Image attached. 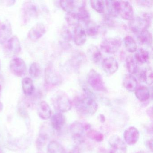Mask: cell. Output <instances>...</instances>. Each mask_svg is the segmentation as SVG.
I'll return each mask as SVG.
<instances>
[{"instance_id":"cell-1","label":"cell","mask_w":153,"mask_h":153,"mask_svg":"<svg viewBox=\"0 0 153 153\" xmlns=\"http://www.w3.org/2000/svg\"><path fill=\"white\" fill-rule=\"evenodd\" d=\"M75 104L78 111L83 115H93L98 109L97 103L89 94L77 97L75 100Z\"/></svg>"},{"instance_id":"cell-2","label":"cell","mask_w":153,"mask_h":153,"mask_svg":"<svg viewBox=\"0 0 153 153\" xmlns=\"http://www.w3.org/2000/svg\"><path fill=\"white\" fill-rule=\"evenodd\" d=\"M52 102L56 111L61 113L68 111L72 107V104L68 96L62 91H58L53 95Z\"/></svg>"},{"instance_id":"cell-3","label":"cell","mask_w":153,"mask_h":153,"mask_svg":"<svg viewBox=\"0 0 153 153\" xmlns=\"http://www.w3.org/2000/svg\"><path fill=\"white\" fill-rule=\"evenodd\" d=\"M151 23V17L149 14L144 13L138 16L133 18L131 20L129 26L131 31L138 33L147 30Z\"/></svg>"},{"instance_id":"cell-4","label":"cell","mask_w":153,"mask_h":153,"mask_svg":"<svg viewBox=\"0 0 153 153\" xmlns=\"http://www.w3.org/2000/svg\"><path fill=\"white\" fill-rule=\"evenodd\" d=\"M86 80L88 85L95 90L98 92H105L106 88L102 76L94 69L88 73Z\"/></svg>"},{"instance_id":"cell-5","label":"cell","mask_w":153,"mask_h":153,"mask_svg":"<svg viewBox=\"0 0 153 153\" xmlns=\"http://www.w3.org/2000/svg\"><path fill=\"white\" fill-rule=\"evenodd\" d=\"M122 42L119 37L106 38L101 42V48L102 51L109 54L117 52L121 46Z\"/></svg>"},{"instance_id":"cell-6","label":"cell","mask_w":153,"mask_h":153,"mask_svg":"<svg viewBox=\"0 0 153 153\" xmlns=\"http://www.w3.org/2000/svg\"><path fill=\"white\" fill-rule=\"evenodd\" d=\"M71 134L76 143L80 144L85 140V129L84 125L78 122H75L70 127Z\"/></svg>"},{"instance_id":"cell-7","label":"cell","mask_w":153,"mask_h":153,"mask_svg":"<svg viewBox=\"0 0 153 153\" xmlns=\"http://www.w3.org/2000/svg\"><path fill=\"white\" fill-rule=\"evenodd\" d=\"M10 68L12 74L17 77L25 76L27 72L26 64L21 58L12 59L10 63Z\"/></svg>"},{"instance_id":"cell-8","label":"cell","mask_w":153,"mask_h":153,"mask_svg":"<svg viewBox=\"0 0 153 153\" xmlns=\"http://www.w3.org/2000/svg\"><path fill=\"white\" fill-rule=\"evenodd\" d=\"M118 12L125 20H131L134 18L133 7L129 1H118Z\"/></svg>"},{"instance_id":"cell-9","label":"cell","mask_w":153,"mask_h":153,"mask_svg":"<svg viewBox=\"0 0 153 153\" xmlns=\"http://www.w3.org/2000/svg\"><path fill=\"white\" fill-rule=\"evenodd\" d=\"M109 142L112 149V150L114 153H127L126 143L119 136L116 135L111 136L110 138Z\"/></svg>"},{"instance_id":"cell-10","label":"cell","mask_w":153,"mask_h":153,"mask_svg":"<svg viewBox=\"0 0 153 153\" xmlns=\"http://www.w3.org/2000/svg\"><path fill=\"white\" fill-rule=\"evenodd\" d=\"M6 47L7 52L11 56H16L21 52V44L16 36H14L10 38L7 42Z\"/></svg>"},{"instance_id":"cell-11","label":"cell","mask_w":153,"mask_h":153,"mask_svg":"<svg viewBox=\"0 0 153 153\" xmlns=\"http://www.w3.org/2000/svg\"><path fill=\"white\" fill-rule=\"evenodd\" d=\"M46 33L45 26L42 23H38L33 27L28 32L27 36L32 41L39 40Z\"/></svg>"},{"instance_id":"cell-12","label":"cell","mask_w":153,"mask_h":153,"mask_svg":"<svg viewBox=\"0 0 153 153\" xmlns=\"http://www.w3.org/2000/svg\"><path fill=\"white\" fill-rule=\"evenodd\" d=\"M12 34L11 24L7 21L1 22L0 24V43L7 42L11 37Z\"/></svg>"},{"instance_id":"cell-13","label":"cell","mask_w":153,"mask_h":153,"mask_svg":"<svg viewBox=\"0 0 153 153\" xmlns=\"http://www.w3.org/2000/svg\"><path fill=\"white\" fill-rule=\"evenodd\" d=\"M104 71L109 75H112L119 69L118 62L113 57H109L104 59L102 63Z\"/></svg>"},{"instance_id":"cell-14","label":"cell","mask_w":153,"mask_h":153,"mask_svg":"<svg viewBox=\"0 0 153 153\" xmlns=\"http://www.w3.org/2000/svg\"><path fill=\"white\" fill-rule=\"evenodd\" d=\"M124 138L128 145H134L137 142L139 138V131L134 127L128 128L124 131Z\"/></svg>"},{"instance_id":"cell-15","label":"cell","mask_w":153,"mask_h":153,"mask_svg":"<svg viewBox=\"0 0 153 153\" xmlns=\"http://www.w3.org/2000/svg\"><path fill=\"white\" fill-rule=\"evenodd\" d=\"M22 12L25 21L36 16L37 15V7L32 1H27L23 5Z\"/></svg>"},{"instance_id":"cell-16","label":"cell","mask_w":153,"mask_h":153,"mask_svg":"<svg viewBox=\"0 0 153 153\" xmlns=\"http://www.w3.org/2000/svg\"><path fill=\"white\" fill-rule=\"evenodd\" d=\"M45 80L47 84L57 85L61 82V78L52 67L49 66L45 70Z\"/></svg>"},{"instance_id":"cell-17","label":"cell","mask_w":153,"mask_h":153,"mask_svg":"<svg viewBox=\"0 0 153 153\" xmlns=\"http://www.w3.org/2000/svg\"><path fill=\"white\" fill-rule=\"evenodd\" d=\"M74 40L76 45L78 46H82L86 42L87 34L85 29L79 25L75 27Z\"/></svg>"},{"instance_id":"cell-18","label":"cell","mask_w":153,"mask_h":153,"mask_svg":"<svg viewBox=\"0 0 153 153\" xmlns=\"http://www.w3.org/2000/svg\"><path fill=\"white\" fill-rule=\"evenodd\" d=\"M66 122L65 116L61 113H56L51 118V123L55 130L60 131L64 126Z\"/></svg>"},{"instance_id":"cell-19","label":"cell","mask_w":153,"mask_h":153,"mask_svg":"<svg viewBox=\"0 0 153 153\" xmlns=\"http://www.w3.org/2000/svg\"><path fill=\"white\" fill-rule=\"evenodd\" d=\"M123 85L128 91L134 92L138 88L137 80L131 74H127L123 79Z\"/></svg>"},{"instance_id":"cell-20","label":"cell","mask_w":153,"mask_h":153,"mask_svg":"<svg viewBox=\"0 0 153 153\" xmlns=\"http://www.w3.org/2000/svg\"><path fill=\"white\" fill-rule=\"evenodd\" d=\"M79 7L85 6V1H60V5L62 8L65 12L68 13L73 12L74 9L77 5Z\"/></svg>"},{"instance_id":"cell-21","label":"cell","mask_w":153,"mask_h":153,"mask_svg":"<svg viewBox=\"0 0 153 153\" xmlns=\"http://www.w3.org/2000/svg\"><path fill=\"white\" fill-rule=\"evenodd\" d=\"M37 112L40 118L42 120H48L51 116V110L45 101H42L39 104Z\"/></svg>"},{"instance_id":"cell-22","label":"cell","mask_w":153,"mask_h":153,"mask_svg":"<svg viewBox=\"0 0 153 153\" xmlns=\"http://www.w3.org/2000/svg\"><path fill=\"white\" fill-rule=\"evenodd\" d=\"M87 53L90 60L94 63H98L102 59V53L98 47L95 45H92L89 46Z\"/></svg>"},{"instance_id":"cell-23","label":"cell","mask_w":153,"mask_h":153,"mask_svg":"<svg viewBox=\"0 0 153 153\" xmlns=\"http://www.w3.org/2000/svg\"><path fill=\"white\" fill-rule=\"evenodd\" d=\"M135 95L140 102H146L150 97V92L146 87L140 86L135 91Z\"/></svg>"},{"instance_id":"cell-24","label":"cell","mask_w":153,"mask_h":153,"mask_svg":"<svg viewBox=\"0 0 153 153\" xmlns=\"http://www.w3.org/2000/svg\"><path fill=\"white\" fill-rule=\"evenodd\" d=\"M22 89L24 94L27 96L33 94L35 90L33 82L31 78L25 77L22 81Z\"/></svg>"},{"instance_id":"cell-25","label":"cell","mask_w":153,"mask_h":153,"mask_svg":"<svg viewBox=\"0 0 153 153\" xmlns=\"http://www.w3.org/2000/svg\"><path fill=\"white\" fill-rule=\"evenodd\" d=\"M48 153H67L64 147L58 141L53 140L48 144Z\"/></svg>"},{"instance_id":"cell-26","label":"cell","mask_w":153,"mask_h":153,"mask_svg":"<svg viewBox=\"0 0 153 153\" xmlns=\"http://www.w3.org/2000/svg\"><path fill=\"white\" fill-rule=\"evenodd\" d=\"M137 39L140 44L149 45L152 43V35L148 30H145L138 33Z\"/></svg>"},{"instance_id":"cell-27","label":"cell","mask_w":153,"mask_h":153,"mask_svg":"<svg viewBox=\"0 0 153 153\" xmlns=\"http://www.w3.org/2000/svg\"><path fill=\"white\" fill-rule=\"evenodd\" d=\"M123 42L125 48L129 52L133 53L137 51V45L135 40L131 36H126L124 37Z\"/></svg>"},{"instance_id":"cell-28","label":"cell","mask_w":153,"mask_h":153,"mask_svg":"<svg viewBox=\"0 0 153 153\" xmlns=\"http://www.w3.org/2000/svg\"><path fill=\"white\" fill-rule=\"evenodd\" d=\"M140 78L142 81L146 82L147 85H150L153 84V71L150 68L143 71L140 74Z\"/></svg>"},{"instance_id":"cell-29","label":"cell","mask_w":153,"mask_h":153,"mask_svg":"<svg viewBox=\"0 0 153 153\" xmlns=\"http://www.w3.org/2000/svg\"><path fill=\"white\" fill-rule=\"evenodd\" d=\"M86 33L89 36H94L97 35L99 31V26L93 21H89L85 24Z\"/></svg>"},{"instance_id":"cell-30","label":"cell","mask_w":153,"mask_h":153,"mask_svg":"<svg viewBox=\"0 0 153 153\" xmlns=\"http://www.w3.org/2000/svg\"><path fill=\"white\" fill-rule=\"evenodd\" d=\"M86 131L87 136L91 139L98 142H102L103 140V135L100 131L91 129V128L88 129Z\"/></svg>"},{"instance_id":"cell-31","label":"cell","mask_w":153,"mask_h":153,"mask_svg":"<svg viewBox=\"0 0 153 153\" xmlns=\"http://www.w3.org/2000/svg\"><path fill=\"white\" fill-rule=\"evenodd\" d=\"M105 4L108 9L109 14L113 17H116L119 15L118 12V1H107Z\"/></svg>"},{"instance_id":"cell-32","label":"cell","mask_w":153,"mask_h":153,"mask_svg":"<svg viewBox=\"0 0 153 153\" xmlns=\"http://www.w3.org/2000/svg\"><path fill=\"white\" fill-rule=\"evenodd\" d=\"M126 62L127 69L130 74L132 75L137 72L138 71L137 65L132 56L129 55L126 58Z\"/></svg>"},{"instance_id":"cell-33","label":"cell","mask_w":153,"mask_h":153,"mask_svg":"<svg viewBox=\"0 0 153 153\" xmlns=\"http://www.w3.org/2000/svg\"><path fill=\"white\" fill-rule=\"evenodd\" d=\"M65 19L68 25L75 27L79 25V20L76 13L70 12L67 13L65 17Z\"/></svg>"},{"instance_id":"cell-34","label":"cell","mask_w":153,"mask_h":153,"mask_svg":"<svg viewBox=\"0 0 153 153\" xmlns=\"http://www.w3.org/2000/svg\"><path fill=\"white\" fill-rule=\"evenodd\" d=\"M29 72L32 77L34 78L39 77L42 74V67L38 63L33 62L30 65Z\"/></svg>"},{"instance_id":"cell-35","label":"cell","mask_w":153,"mask_h":153,"mask_svg":"<svg viewBox=\"0 0 153 153\" xmlns=\"http://www.w3.org/2000/svg\"><path fill=\"white\" fill-rule=\"evenodd\" d=\"M76 14L79 19V21H83L85 24H86L87 22L90 21V14L86 9L85 6L79 8L77 13Z\"/></svg>"},{"instance_id":"cell-36","label":"cell","mask_w":153,"mask_h":153,"mask_svg":"<svg viewBox=\"0 0 153 153\" xmlns=\"http://www.w3.org/2000/svg\"><path fill=\"white\" fill-rule=\"evenodd\" d=\"M136 60L141 63H145L149 59V53L144 49H140L135 54Z\"/></svg>"},{"instance_id":"cell-37","label":"cell","mask_w":153,"mask_h":153,"mask_svg":"<svg viewBox=\"0 0 153 153\" xmlns=\"http://www.w3.org/2000/svg\"><path fill=\"white\" fill-rule=\"evenodd\" d=\"M90 4L92 8L94 9L98 13L102 14L104 12L105 5V1H100V0L91 1Z\"/></svg>"},{"instance_id":"cell-38","label":"cell","mask_w":153,"mask_h":153,"mask_svg":"<svg viewBox=\"0 0 153 153\" xmlns=\"http://www.w3.org/2000/svg\"><path fill=\"white\" fill-rule=\"evenodd\" d=\"M46 139L47 138H46V137L45 135H41L39 136L38 139H37V142H36L38 147H39L40 148L42 147L45 144Z\"/></svg>"},{"instance_id":"cell-39","label":"cell","mask_w":153,"mask_h":153,"mask_svg":"<svg viewBox=\"0 0 153 153\" xmlns=\"http://www.w3.org/2000/svg\"><path fill=\"white\" fill-rule=\"evenodd\" d=\"M139 4H140L142 6H146V7H151L152 6L153 1H137Z\"/></svg>"},{"instance_id":"cell-40","label":"cell","mask_w":153,"mask_h":153,"mask_svg":"<svg viewBox=\"0 0 153 153\" xmlns=\"http://www.w3.org/2000/svg\"><path fill=\"white\" fill-rule=\"evenodd\" d=\"M146 145L151 150V151H152V150H153V140L152 139L146 141Z\"/></svg>"},{"instance_id":"cell-41","label":"cell","mask_w":153,"mask_h":153,"mask_svg":"<svg viewBox=\"0 0 153 153\" xmlns=\"http://www.w3.org/2000/svg\"><path fill=\"white\" fill-rule=\"evenodd\" d=\"M69 153H81L80 150L78 147L75 146L73 147L70 151Z\"/></svg>"},{"instance_id":"cell-42","label":"cell","mask_w":153,"mask_h":153,"mask_svg":"<svg viewBox=\"0 0 153 153\" xmlns=\"http://www.w3.org/2000/svg\"><path fill=\"white\" fill-rule=\"evenodd\" d=\"M1 2H4L5 5H7V6H11L14 5L16 3L15 1H2Z\"/></svg>"},{"instance_id":"cell-43","label":"cell","mask_w":153,"mask_h":153,"mask_svg":"<svg viewBox=\"0 0 153 153\" xmlns=\"http://www.w3.org/2000/svg\"><path fill=\"white\" fill-rule=\"evenodd\" d=\"M99 120H100V122L102 123H104L105 122V120H106L105 116L103 114H99Z\"/></svg>"},{"instance_id":"cell-44","label":"cell","mask_w":153,"mask_h":153,"mask_svg":"<svg viewBox=\"0 0 153 153\" xmlns=\"http://www.w3.org/2000/svg\"><path fill=\"white\" fill-rule=\"evenodd\" d=\"M147 113V114H148L149 117L152 118V116H153V109H152V107H150L148 109Z\"/></svg>"},{"instance_id":"cell-45","label":"cell","mask_w":153,"mask_h":153,"mask_svg":"<svg viewBox=\"0 0 153 153\" xmlns=\"http://www.w3.org/2000/svg\"><path fill=\"white\" fill-rule=\"evenodd\" d=\"M3 109V104L2 102H0V113L2 111Z\"/></svg>"},{"instance_id":"cell-46","label":"cell","mask_w":153,"mask_h":153,"mask_svg":"<svg viewBox=\"0 0 153 153\" xmlns=\"http://www.w3.org/2000/svg\"><path fill=\"white\" fill-rule=\"evenodd\" d=\"M1 90H2V87L1 84L0 83V96L1 95Z\"/></svg>"},{"instance_id":"cell-47","label":"cell","mask_w":153,"mask_h":153,"mask_svg":"<svg viewBox=\"0 0 153 153\" xmlns=\"http://www.w3.org/2000/svg\"><path fill=\"white\" fill-rule=\"evenodd\" d=\"M145 153V152H144L143 151H139V152H137V153Z\"/></svg>"},{"instance_id":"cell-48","label":"cell","mask_w":153,"mask_h":153,"mask_svg":"<svg viewBox=\"0 0 153 153\" xmlns=\"http://www.w3.org/2000/svg\"><path fill=\"white\" fill-rule=\"evenodd\" d=\"M1 68V61H0V70Z\"/></svg>"},{"instance_id":"cell-49","label":"cell","mask_w":153,"mask_h":153,"mask_svg":"<svg viewBox=\"0 0 153 153\" xmlns=\"http://www.w3.org/2000/svg\"><path fill=\"white\" fill-rule=\"evenodd\" d=\"M0 153H1V150H0Z\"/></svg>"},{"instance_id":"cell-50","label":"cell","mask_w":153,"mask_h":153,"mask_svg":"<svg viewBox=\"0 0 153 153\" xmlns=\"http://www.w3.org/2000/svg\"><path fill=\"white\" fill-rule=\"evenodd\" d=\"M0 24H1V22H0Z\"/></svg>"}]
</instances>
